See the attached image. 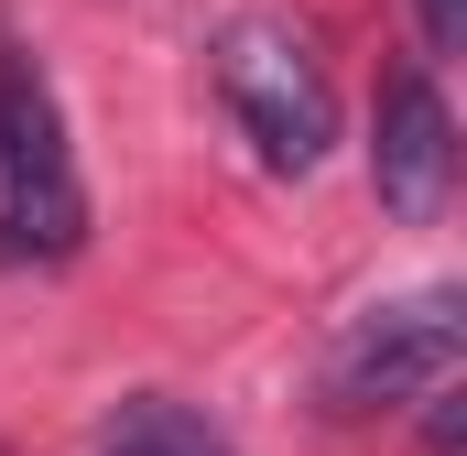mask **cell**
Returning <instances> with one entry per match:
<instances>
[{"mask_svg": "<svg viewBox=\"0 0 467 456\" xmlns=\"http://www.w3.org/2000/svg\"><path fill=\"white\" fill-rule=\"evenodd\" d=\"M88 185L66 152V98L33 44H0V261H77Z\"/></svg>", "mask_w": 467, "mask_h": 456, "instance_id": "obj_1", "label": "cell"}, {"mask_svg": "<svg viewBox=\"0 0 467 456\" xmlns=\"http://www.w3.org/2000/svg\"><path fill=\"white\" fill-rule=\"evenodd\" d=\"M207 77H218L229 119L250 130V152H261L272 174H316V163H327V141H337V88H327L316 44H305L283 11H239V22H218Z\"/></svg>", "mask_w": 467, "mask_h": 456, "instance_id": "obj_2", "label": "cell"}, {"mask_svg": "<svg viewBox=\"0 0 467 456\" xmlns=\"http://www.w3.org/2000/svg\"><path fill=\"white\" fill-rule=\"evenodd\" d=\"M467 358V305L435 283V294H402V305H369L348 337L327 347V413H402L424 391H446Z\"/></svg>", "mask_w": 467, "mask_h": 456, "instance_id": "obj_3", "label": "cell"}, {"mask_svg": "<svg viewBox=\"0 0 467 456\" xmlns=\"http://www.w3.org/2000/svg\"><path fill=\"white\" fill-rule=\"evenodd\" d=\"M369 185L402 228L446 218V185H457V109L424 66H391L380 77V109H369Z\"/></svg>", "mask_w": 467, "mask_h": 456, "instance_id": "obj_4", "label": "cell"}, {"mask_svg": "<svg viewBox=\"0 0 467 456\" xmlns=\"http://www.w3.org/2000/svg\"><path fill=\"white\" fill-rule=\"evenodd\" d=\"M99 456H229V435L196 402H174V391H130L109 424H99Z\"/></svg>", "mask_w": 467, "mask_h": 456, "instance_id": "obj_5", "label": "cell"}, {"mask_svg": "<svg viewBox=\"0 0 467 456\" xmlns=\"http://www.w3.org/2000/svg\"><path fill=\"white\" fill-rule=\"evenodd\" d=\"M435 413H424V456H457V435H467V391L446 380V391H424Z\"/></svg>", "mask_w": 467, "mask_h": 456, "instance_id": "obj_6", "label": "cell"}, {"mask_svg": "<svg viewBox=\"0 0 467 456\" xmlns=\"http://www.w3.org/2000/svg\"><path fill=\"white\" fill-rule=\"evenodd\" d=\"M424 44L457 55V44H467V0H424Z\"/></svg>", "mask_w": 467, "mask_h": 456, "instance_id": "obj_7", "label": "cell"}]
</instances>
